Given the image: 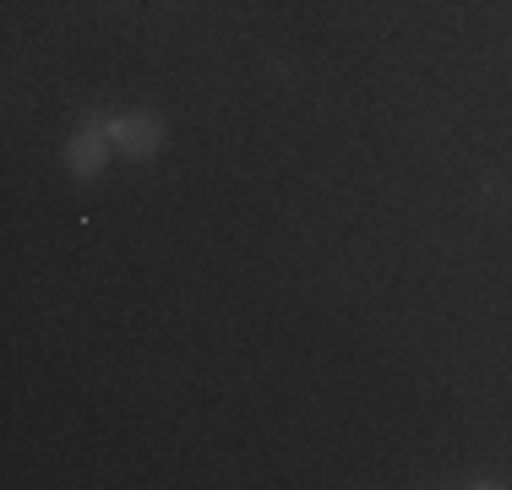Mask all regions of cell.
<instances>
[{"mask_svg": "<svg viewBox=\"0 0 512 490\" xmlns=\"http://www.w3.org/2000/svg\"><path fill=\"white\" fill-rule=\"evenodd\" d=\"M109 142L126 158H153L164 147V120L158 115H115L109 120Z\"/></svg>", "mask_w": 512, "mask_h": 490, "instance_id": "6da1fadb", "label": "cell"}, {"mask_svg": "<svg viewBox=\"0 0 512 490\" xmlns=\"http://www.w3.org/2000/svg\"><path fill=\"white\" fill-rule=\"evenodd\" d=\"M109 164V137L104 131H77V137L66 142V169L71 175H99V169Z\"/></svg>", "mask_w": 512, "mask_h": 490, "instance_id": "7a4b0ae2", "label": "cell"}]
</instances>
